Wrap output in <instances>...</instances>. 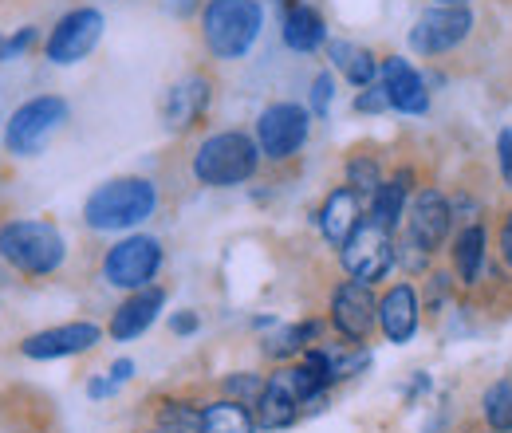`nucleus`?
Instances as JSON below:
<instances>
[{"mask_svg": "<svg viewBox=\"0 0 512 433\" xmlns=\"http://www.w3.org/2000/svg\"><path fill=\"white\" fill-rule=\"evenodd\" d=\"M355 111H359V115H386V111H390V99H386L383 83L363 87V91L355 95Z\"/></svg>", "mask_w": 512, "mask_h": 433, "instance_id": "33", "label": "nucleus"}, {"mask_svg": "<svg viewBox=\"0 0 512 433\" xmlns=\"http://www.w3.org/2000/svg\"><path fill=\"white\" fill-rule=\"evenodd\" d=\"M146 433H162V430H146Z\"/></svg>", "mask_w": 512, "mask_h": 433, "instance_id": "42", "label": "nucleus"}, {"mask_svg": "<svg viewBox=\"0 0 512 433\" xmlns=\"http://www.w3.org/2000/svg\"><path fill=\"white\" fill-rule=\"evenodd\" d=\"M264 382L268 374H256V371H233L221 378V394L233 398V402H245V406H256L260 394H264Z\"/></svg>", "mask_w": 512, "mask_h": 433, "instance_id": "29", "label": "nucleus"}, {"mask_svg": "<svg viewBox=\"0 0 512 433\" xmlns=\"http://www.w3.org/2000/svg\"><path fill=\"white\" fill-rule=\"evenodd\" d=\"M280 36H284V48H292L300 56H312L327 44V20L320 16V8H312L308 0H284Z\"/></svg>", "mask_w": 512, "mask_h": 433, "instance_id": "22", "label": "nucleus"}, {"mask_svg": "<svg viewBox=\"0 0 512 433\" xmlns=\"http://www.w3.org/2000/svg\"><path fill=\"white\" fill-rule=\"evenodd\" d=\"M493 154H497V174H501V186H505L512 193V123L497 130Z\"/></svg>", "mask_w": 512, "mask_h": 433, "instance_id": "32", "label": "nucleus"}, {"mask_svg": "<svg viewBox=\"0 0 512 433\" xmlns=\"http://www.w3.org/2000/svg\"><path fill=\"white\" fill-rule=\"evenodd\" d=\"M379 83H383L386 99H390V111L410 115V119L430 115V83L422 79V71L406 56H383L379 60Z\"/></svg>", "mask_w": 512, "mask_h": 433, "instance_id": "16", "label": "nucleus"}, {"mask_svg": "<svg viewBox=\"0 0 512 433\" xmlns=\"http://www.w3.org/2000/svg\"><path fill=\"white\" fill-rule=\"evenodd\" d=\"M414 182H418V178H414L410 166L394 170L383 186L367 197V221L383 225L386 233H398V229L406 225V205H410V197H414V189H418Z\"/></svg>", "mask_w": 512, "mask_h": 433, "instance_id": "21", "label": "nucleus"}, {"mask_svg": "<svg viewBox=\"0 0 512 433\" xmlns=\"http://www.w3.org/2000/svg\"><path fill=\"white\" fill-rule=\"evenodd\" d=\"M331 103H335V75H331V71H320V75L312 79V95H308V111H312L316 119H327V111H331Z\"/></svg>", "mask_w": 512, "mask_h": 433, "instance_id": "31", "label": "nucleus"}, {"mask_svg": "<svg viewBox=\"0 0 512 433\" xmlns=\"http://www.w3.org/2000/svg\"><path fill=\"white\" fill-rule=\"evenodd\" d=\"M457 229V217H453V201L442 186H418L410 205H406V225L402 233L414 241L418 248H426L430 256L446 252L449 237Z\"/></svg>", "mask_w": 512, "mask_h": 433, "instance_id": "11", "label": "nucleus"}, {"mask_svg": "<svg viewBox=\"0 0 512 433\" xmlns=\"http://www.w3.org/2000/svg\"><path fill=\"white\" fill-rule=\"evenodd\" d=\"M422 296L414 288V280H394L379 292V335L386 343L402 347L418 335L422 327Z\"/></svg>", "mask_w": 512, "mask_h": 433, "instance_id": "17", "label": "nucleus"}, {"mask_svg": "<svg viewBox=\"0 0 512 433\" xmlns=\"http://www.w3.org/2000/svg\"><path fill=\"white\" fill-rule=\"evenodd\" d=\"M264 28L260 0H205L201 4V44L213 60H245Z\"/></svg>", "mask_w": 512, "mask_h": 433, "instance_id": "4", "label": "nucleus"}, {"mask_svg": "<svg viewBox=\"0 0 512 433\" xmlns=\"http://www.w3.org/2000/svg\"><path fill=\"white\" fill-rule=\"evenodd\" d=\"M32 40H36V28H20V32L8 40V60H16V56H20V52H24Z\"/></svg>", "mask_w": 512, "mask_h": 433, "instance_id": "36", "label": "nucleus"}, {"mask_svg": "<svg viewBox=\"0 0 512 433\" xmlns=\"http://www.w3.org/2000/svg\"><path fill=\"white\" fill-rule=\"evenodd\" d=\"M473 28L477 16L469 4H430L410 28V52L422 60H442L473 36Z\"/></svg>", "mask_w": 512, "mask_h": 433, "instance_id": "9", "label": "nucleus"}, {"mask_svg": "<svg viewBox=\"0 0 512 433\" xmlns=\"http://www.w3.org/2000/svg\"><path fill=\"white\" fill-rule=\"evenodd\" d=\"M87 394H91V398H107V394H115V382H111V378H95V382L87 386Z\"/></svg>", "mask_w": 512, "mask_h": 433, "instance_id": "38", "label": "nucleus"}, {"mask_svg": "<svg viewBox=\"0 0 512 433\" xmlns=\"http://www.w3.org/2000/svg\"><path fill=\"white\" fill-rule=\"evenodd\" d=\"M323 331H327V319H304V323H284V327H272V335L260 339V355L276 367L284 363H296L308 347L323 343Z\"/></svg>", "mask_w": 512, "mask_h": 433, "instance_id": "23", "label": "nucleus"}, {"mask_svg": "<svg viewBox=\"0 0 512 433\" xmlns=\"http://www.w3.org/2000/svg\"><path fill=\"white\" fill-rule=\"evenodd\" d=\"M103 343V327L91 319H75L60 327H44L20 339V355L36 359V363H52V359H71V355H87Z\"/></svg>", "mask_w": 512, "mask_h": 433, "instance_id": "13", "label": "nucleus"}, {"mask_svg": "<svg viewBox=\"0 0 512 433\" xmlns=\"http://www.w3.org/2000/svg\"><path fill=\"white\" fill-rule=\"evenodd\" d=\"M256 414L253 406L245 402H233V398H213L205 402V414H201V433H256Z\"/></svg>", "mask_w": 512, "mask_h": 433, "instance_id": "25", "label": "nucleus"}, {"mask_svg": "<svg viewBox=\"0 0 512 433\" xmlns=\"http://www.w3.org/2000/svg\"><path fill=\"white\" fill-rule=\"evenodd\" d=\"M327 327L355 347H367L379 331V292L363 280H339L327 296Z\"/></svg>", "mask_w": 512, "mask_h": 433, "instance_id": "8", "label": "nucleus"}, {"mask_svg": "<svg viewBox=\"0 0 512 433\" xmlns=\"http://www.w3.org/2000/svg\"><path fill=\"white\" fill-rule=\"evenodd\" d=\"M383 182H386V174H383L379 154H371V150H355V154L343 162V186L359 189L363 197H371Z\"/></svg>", "mask_w": 512, "mask_h": 433, "instance_id": "28", "label": "nucleus"}, {"mask_svg": "<svg viewBox=\"0 0 512 433\" xmlns=\"http://www.w3.org/2000/svg\"><path fill=\"white\" fill-rule=\"evenodd\" d=\"M489 245L493 241H489V225L485 221H469V225H457L453 229L446 252H449V272L461 284V292H477L485 284L489 264H493Z\"/></svg>", "mask_w": 512, "mask_h": 433, "instance_id": "14", "label": "nucleus"}, {"mask_svg": "<svg viewBox=\"0 0 512 433\" xmlns=\"http://www.w3.org/2000/svg\"><path fill=\"white\" fill-rule=\"evenodd\" d=\"M327 56H331V63L343 71V79H347L355 91L379 83V56H375L371 48H355V44H347V40H327Z\"/></svg>", "mask_w": 512, "mask_h": 433, "instance_id": "24", "label": "nucleus"}, {"mask_svg": "<svg viewBox=\"0 0 512 433\" xmlns=\"http://www.w3.org/2000/svg\"><path fill=\"white\" fill-rule=\"evenodd\" d=\"M497 260L512 272V205L501 213V221H497Z\"/></svg>", "mask_w": 512, "mask_h": 433, "instance_id": "34", "label": "nucleus"}, {"mask_svg": "<svg viewBox=\"0 0 512 433\" xmlns=\"http://www.w3.org/2000/svg\"><path fill=\"white\" fill-rule=\"evenodd\" d=\"M398 268H402L406 276H422V272L434 268V256H430L426 248L414 245L406 233H398Z\"/></svg>", "mask_w": 512, "mask_h": 433, "instance_id": "30", "label": "nucleus"}, {"mask_svg": "<svg viewBox=\"0 0 512 433\" xmlns=\"http://www.w3.org/2000/svg\"><path fill=\"white\" fill-rule=\"evenodd\" d=\"M0 260L12 272H20L24 280H44L64 268L67 241L52 221L12 217L0 225Z\"/></svg>", "mask_w": 512, "mask_h": 433, "instance_id": "3", "label": "nucleus"}, {"mask_svg": "<svg viewBox=\"0 0 512 433\" xmlns=\"http://www.w3.org/2000/svg\"><path fill=\"white\" fill-rule=\"evenodd\" d=\"M130 374H134V363H130V359H119V363H111V382H115V386H123Z\"/></svg>", "mask_w": 512, "mask_h": 433, "instance_id": "37", "label": "nucleus"}, {"mask_svg": "<svg viewBox=\"0 0 512 433\" xmlns=\"http://www.w3.org/2000/svg\"><path fill=\"white\" fill-rule=\"evenodd\" d=\"M312 111L304 103H292V99H280V103H268L260 115H256L253 138L260 146V158L272 162V166H284L292 162L308 138H312Z\"/></svg>", "mask_w": 512, "mask_h": 433, "instance_id": "6", "label": "nucleus"}, {"mask_svg": "<svg viewBox=\"0 0 512 433\" xmlns=\"http://www.w3.org/2000/svg\"><path fill=\"white\" fill-rule=\"evenodd\" d=\"M201 414H205V402H193V398H158L154 406V430L162 433H201Z\"/></svg>", "mask_w": 512, "mask_h": 433, "instance_id": "26", "label": "nucleus"}, {"mask_svg": "<svg viewBox=\"0 0 512 433\" xmlns=\"http://www.w3.org/2000/svg\"><path fill=\"white\" fill-rule=\"evenodd\" d=\"M434 4H469V0H434Z\"/></svg>", "mask_w": 512, "mask_h": 433, "instance_id": "40", "label": "nucleus"}, {"mask_svg": "<svg viewBox=\"0 0 512 433\" xmlns=\"http://www.w3.org/2000/svg\"><path fill=\"white\" fill-rule=\"evenodd\" d=\"M162 264H166V248H162L158 237H150V233H130V237L115 241V245L103 252L99 276H103L107 288H119V292L130 296V292L150 288V284L158 280Z\"/></svg>", "mask_w": 512, "mask_h": 433, "instance_id": "5", "label": "nucleus"}, {"mask_svg": "<svg viewBox=\"0 0 512 433\" xmlns=\"http://www.w3.org/2000/svg\"><path fill=\"white\" fill-rule=\"evenodd\" d=\"M154 209H158V186L150 178L127 174L91 189V197L83 201V225L91 233H130L146 225Z\"/></svg>", "mask_w": 512, "mask_h": 433, "instance_id": "2", "label": "nucleus"}, {"mask_svg": "<svg viewBox=\"0 0 512 433\" xmlns=\"http://www.w3.org/2000/svg\"><path fill=\"white\" fill-rule=\"evenodd\" d=\"M363 221H367V197L351 186H335L320 201V209H316L320 237L327 241V248H335V252L359 233Z\"/></svg>", "mask_w": 512, "mask_h": 433, "instance_id": "18", "label": "nucleus"}, {"mask_svg": "<svg viewBox=\"0 0 512 433\" xmlns=\"http://www.w3.org/2000/svg\"><path fill=\"white\" fill-rule=\"evenodd\" d=\"M477 433H497V430H477Z\"/></svg>", "mask_w": 512, "mask_h": 433, "instance_id": "41", "label": "nucleus"}, {"mask_svg": "<svg viewBox=\"0 0 512 433\" xmlns=\"http://www.w3.org/2000/svg\"><path fill=\"white\" fill-rule=\"evenodd\" d=\"M481 418H485V430L512 433V374L485 386V394H481Z\"/></svg>", "mask_w": 512, "mask_h": 433, "instance_id": "27", "label": "nucleus"}, {"mask_svg": "<svg viewBox=\"0 0 512 433\" xmlns=\"http://www.w3.org/2000/svg\"><path fill=\"white\" fill-rule=\"evenodd\" d=\"M103 12L99 8H71L56 20V28L44 40V60L56 67H71V63L87 60L95 52V44L103 40Z\"/></svg>", "mask_w": 512, "mask_h": 433, "instance_id": "12", "label": "nucleus"}, {"mask_svg": "<svg viewBox=\"0 0 512 433\" xmlns=\"http://www.w3.org/2000/svg\"><path fill=\"white\" fill-rule=\"evenodd\" d=\"M209 107H213V79L201 75V71H190L186 79H178L166 91V99H162V123L182 134V130H193V126L201 123L209 115Z\"/></svg>", "mask_w": 512, "mask_h": 433, "instance_id": "19", "label": "nucleus"}, {"mask_svg": "<svg viewBox=\"0 0 512 433\" xmlns=\"http://www.w3.org/2000/svg\"><path fill=\"white\" fill-rule=\"evenodd\" d=\"M67 115H71V107H67V99H60V95H36V99L20 103L8 115V123H4V146H8V154L12 158H36L52 142V134L67 123Z\"/></svg>", "mask_w": 512, "mask_h": 433, "instance_id": "7", "label": "nucleus"}, {"mask_svg": "<svg viewBox=\"0 0 512 433\" xmlns=\"http://www.w3.org/2000/svg\"><path fill=\"white\" fill-rule=\"evenodd\" d=\"M260 146L245 130H217L205 134L190 154V174L205 189H233L253 182L260 170Z\"/></svg>", "mask_w": 512, "mask_h": 433, "instance_id": "1", "label": "nucleus"}, {"mask_svg": "<svg viewBox=\"0 0 512 433\" xmlns=\"http://www.w3.org/2000/svg\"><path fill=\"white\" fill-rule=\"evenodd\" d=\"M197 327H201L197 311H178V315H170V331H174V335H193Z\"/></svg>", "mask_w": 512, "mask_h": 433, "instance_id": "35", "label": "nucleus"}, {"mask_svg": "<svg viewBox=\"0 0 512 433\" xmlns=\"http://www.w3.org/2000/svg\"><path fill=\"white\" fill-rule=\"evenodd\" d=\"M339 268H343L347 280L383 284L386 276L398 268V233H386L383 225L363 221L359 233L339 248Z\"/></svg>", "mask_w": 512, "mask_h": 433, "instance_id": "10", "label": "nucleus"}, {"mask_svg": "<svg viewBox=\"0 0 512 433\" xmlns=\"http://www.w3.org/2000/svg\"><path fill=\"white\" fill-rule=\"evenodd\" d=\"M166 300H170V292H166L162 284H150V288H142V292H130L127 300L115 308V315H111L107 335H111L115 343H130V339L146 335V331L158 323Z\"/></svg>", "mask_w": 512, "mask_h": 433, "instance_id": "20", "label": "nucleus"}, {"mask_svg": "<svg viewBox=\"0 0 512 433\" xmlns=\"http://www.w3.org/2000/svg\"><path fill=\"white\" fill-rule=\"evenodd\" d=\"M8 60V36H0V63Z\"/></svg>", "mask_w": 512, "mask_h": 433, "instance_id": "39", "label": "nucleus"}, {"mask_svg": "<svg viewBox=\"0 0 512 433\" xmlns=\"http://www.w3.org/2000/svg\"><path fill=\"white\" fill-rule=\"evenodd\" d=\"M253 414H256V426L268 433L288 430V426H296L304 418V394L296 386L292 363H284V367H276V371L268 374L264 394H260V402L253 406Z\"/></svg>", "mask_w": 512, "mask_h": 433, "instance_id": "15", "label": "nucleus"}]
</instances>
